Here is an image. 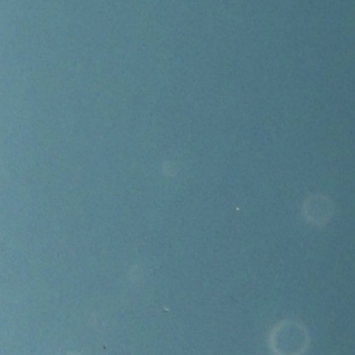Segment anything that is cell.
<instances>
[{
	"label": "cell",
	"mask_w": 355,
	"mask_h": 355,
	"mask_svg": "<svg viewBox=\"0 0 355 355\" xmlns=\"http://www.w3.org/2000/svg\"><path fill=\"white\" fill-rule=\"evenodd\" d=\"M304 209L307 220L315 225H321L330 218L332 207L326 197L315 195L306 200Z\"/></svg>",
	"instance_id": "7a4b0ae2"
},
{
	"label": "cell",
	"mask_w": 355,
	"mask_h": 355,
	"mask_svg": "<svg viewBox=\"0 0 355 355\" xmlns=\"http://www.w3.org/2000/svg\"><path fill=\"white\" fill-rule=\"evenodd\" d=\"M309 345V336L303 324L295 320L277 323L268 336V345L274 355H303Z\"/></svg>",
	"instance_id": "6da1fadb"
}]
</instances>
